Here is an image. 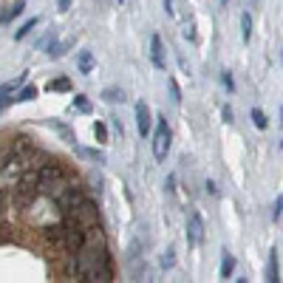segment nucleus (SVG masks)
<instances>
[{
	"mask_svg": "<svg viewBox=\"0 0 283 283\" xmlns=\"http://www.w3.org/2000/svg\"><path fill=\"white\" fill-rule=\"evenodd\" d=\"M49 91H71V80H68V77L51 80V82H49Z\"/></svg>",
	"mask_w": 283,
	"mask_h": 283,
	"instance_id": "17",
	"label": "nucleus"
},
{
	"mask_svg": "<svg viewBox=\"0 0 283 283\" xmlns=\"http://www.w3.org/2000/svg\"><path fill=\"white\" fill-rule=\"evenodd\" d=\"M51 244H54L60 252H77L82 246V229L74 227L71 221L60 224V227L51 229Z\"/></svg>",
	"mask_w": 283,
	"mask_h": 283,
	"instance_id": "3",
	"label": "nucleus"
},
{
	"mask_svg": "<svg viewBox=\"0 0 283 283\" xmlns=\"http://www.w3.org/2000/svg\"><path fill=\"white\" fill-rule=\"evenodd\" d=\"M0 209H3V204H0Z\"/></svg>",
	"mask_w": 283,
	"mask_h": 283,
	"instance_id": "31",
	"label": "nucleus"
},
{
	"mask_svg": "<svg viewBox=\"0 0 283 283\" xmlns=\"http://www.w3.org/2000/svg\"><path fill=\"white\" fill-rule=\"evenodd\" d=\"M82 198H85L82 187H77V184H71V181H68V184L60 190V196H57V207H60V213L65 216L68 209H71V207H77V204H80Z\"/></svg>",
	"mask_w": 283,
	"mask_h": 283,
	"instance_id": "6",
	"label": "nucleus"
},
{
	"mask_svg": "<svg viewBox=\"0 0 283 283\" xmlns=\"http://www.w3.org/2000/svg\"><path fill=\"white\" fill-rule=\"evenodd\" d=\"M173 264H176V249L170 246V249H167V252L161 255V266H164V269H170Z\"/></svg>",
	"mask_w": 283,
	"mask_h": 283,
	"instance_id": "22",
	"label": "nucleus"
},
{
	"mask_svg": "<svg viewBox=\"0 0 283 283\" xmlns=\"http://www.w3.org/2000/svg\"><path fill=\"white\" fill-rule=\"evenodd\" d=\"M34 97H37V88H34V85H26L23 91L14 97V102H29V99H34Z\"/></svg>",
	"mask_w": 283,
	"mask_h": 283,
	"instance_id": "19",
	"label": "nucleus"
},
{
	"mask_svg": "<svg viewBox=\"0 0 283 283\" xmlns=\"http://www.w3.org/2000/svg\"><path fill=\"white\" fill-rule=\"evenodd\" d=\"M74 255H77V258H74V275H77V280H88V283L113 280V269H111L108 249H93V246L82 244Z\"/></svg>",
	"mask_w": 283,
	"mask_h": 283,
	"instance_id": "1",
	"label": "nucleus"
},
{
	"mask_svg": "<svg viewBox=\"0 0 283 283\" xmlns=\"http://www.w3.org/2000/svg\"><path fill=\"white\" fill-rule=\"evenodd\" d=\"M82 156H88V159H93L97 164H105V153L102 150H80Z\"/></svg>",
	"mask_w": 283,
	"mask_h": 283,
	"instance_id": "24",
	"label": "nucleus"
},
{
	"mask_svg": "<svg viewBox=\"0 0 283 283\" xmlns=\"http://www.w3.org/2000/svg\"><path fill=\"white\" fill-rule=\"evenodd\" d=\"M266 280H280V269H277V249H272L269 266H266Z\"/></svg>",
	"mask_w": 283,
	"mask_h": 283,
	"instance_id": "12",
	"label": "nucleus"
},
{
	"mask_svg": "<svg viewBox=\"0 0 283 283\" xmlns=\"http://www.w3.org/2000/svg\"><path fill=\"white\" fill-rule=\"evenodd\" d=\"M136 128H139L142 136H150L153 116H150V105L148 102H136Z\"/></svg>",
	"mask_w": 283,
	"mask_h": 283,
	"instance_id": "8",
	"label": "nucleus"
},
{
	"mask_svg": "<svg viewBox=\"0 0 283 283\" xmlns=\"http://www.w3.org/2000/svg\"><path fill=\"white\" fill-rule=\"evenodd\" d=\"M150 60L156 68H164V43L159 34H153V40H150Z\"/></svg>",
	"mask_w": 283,
	"mask_h": 283,
	"instance_id": "9",
	"label": "nucleus"
},
{
	"mask_svg": "<svg viewBox=\"0 0 283 283\" xmlns=\"http://www.w3.org/2000/svg\"><path fill=\"white\" fill-rule=\"evenodd\" d=\"M221 82H224V88H227V91H232V88H235V82H232V77H229V71H221Z\"/></svg>",
	"mask_w": 283,
	"mask_h": 283,
	"instance_id": "27",
	"label": "nucleus"
},
{
	"mask_svg": "<svg viewBox=\"0 0 283 283\" xmlns=\"http://www.w3.org/2000/svg\"><path fill=\"white\" fill-rule=\"evenodd\" d=\"M51 125H54V128L60 130V133H62V139H65V142H71V145H74V142H77V136L71 133V130L65 128V125H60V122H51Z\"/></svg>",
	"mask_w": 283,
	"mask_h": 283,
	"instance_id": "23",
	"label": "nucleus"
},
{
	"mask_svg": "<svg viewBox=\"0 0 283 283\" xmlns=\"http://www.w3.org/2000/svg\"><path fill=\"white\" fill-rule=\"evenodd\" d=\"M167 88H170V99H173L176 105H179V102H181V88H179V82H176V80L170 77V80H167Z\"/></svg>",
	"mask_w": 283,
	"mask_h": 283,
	"instance_id": "21",
	"label": "nucleus"
},
{
	"mask_svg": "<svg viewBox=\"0 0 283 283\" xmlns=\"http://www.w3.org/2000/svg\"><path fill=\"white\" fill-rule=\"evenodd\" d=\"M119 3H122V0H119Z\"/></svg>",
	"mask_w": 283,
	"mask_h": 283,
	"instance_id": "32",
	"label": "nucleus"
},
{
	"mask_svg": "<svg viewBox=\"0 0 283 283\" xmlns=\"http://www.w3.org/2000/svg\"><path fill=\"white\" fill-rule=\"evenodd\" d=\"M37 23H40V17H31V20H26V23L17 29V34H14V40H23L26 34H29V31L34 29V26H37Z\"/></svg>",
	"mask_w": 283,
	"mask_h": 283,
	"instance_id": "16",
	"label": "nucleus"
},
{
	"mask_svg": "<svg viewBox=\"0 0 283 283\" xmlns=\"http://www.w3.org/2000/svg\"><path fill=\"white\" fill-rule=\"evenodd\" d=\"M71 3H74V0H57V9H60V12H68Z\"/></svg>",
	"mask_w": 283,
	"mask_h": 283,
	"instance_id": "29",
	"label": "nucleus"
},
{
	"mask_svg": "<svg viewBox=\"0 0 283 283\" xmlns=\"http://www.w3.org/2000/svg\"><path fill=\"white\" fill-rule=\"evenodd\" d=\"M232 272H235V258L224 249V252H221V277H224V280H229Z\"/></svg>",
	"mask_w": 283,
	"mask_h": 283,
	"instance_id": "10",
	"label": "nucleus"
},
{
	"mask_svg": "<svg viewBox=\"0 0 283 283\" xmlns=\"http://www.w3.org/2000/svg\"><path fill=\"white\" fill-rule=\"evenodd\" d=\"M170 142H173L170 125H167L164 116H159V125H156V133H153V156H156V161H164V156L170 153Z\"/></svg>",
	"mask_w": 283,
	"mask_h": 283,
	"instance_id": "5",
	"label": "nucleus"
},
{
	"mask_svg": "<svg viewBox=\"0 0 283 283\" xmlns=\"http://www.w3.org/2000/svg\"><path fill=\"white\" fill-rule=\"evenodd\" d=\"M74 108H77V111H82V113H88V111H91V102H88L85 97H74Z\"/></svg>",
	"mask_w": 283,
	"mask_h": 283,
	"instance_id": "25",
	"label": "nucleus"
},
{
	"mask_svg": "<svg viewBox=\"0 0 283 283\" xmlns=\"http://www.w3.org/2000/svg\"><path fill=\"white\" fill-rule=\"evenodd\" d=\"M252 122L258 125L261 130H266V128H269V119H266V113L261 111V108H252Z\"/></svg>",
	"mask_w": 283,
	"mask_h": 283,
	"instance_id": "18",
	"label": "nucleus"
},
{
	"mask_svg": "<svg viewBox=\"0 0 283 283\" xmlns=\"http://www.w3.org/2000/svg\"><path fill=\"white\" fill-rule=\"evenodd\" d=\"M187 241H190L193 246H198L204 241V221H201V216H198L196 209L187 213Z\"/></svg>",
	"mask_w": 283,
	"mask_h": 283,
	"instance_id": "7",
	"label": "nucleus"
},
{
	"mask_svg": "<svg viewBox=\"0 0 283 283\" xmlns=\"http://www.w3.org/2000/svg\"><path fill=\"white\" fill-rule=\"evenodd\" d=\"M181 34H184L187 40H196V26H193V20H187L184 29H181Z\"/></svg>",
	"mask_w": 283,
	"mask_h": 283,
	"instance_id": "26",
	"label": "nucleus"
},
{
	"mask_svg": "<svg viewBox=\"0 0 283 283\" xmlns=\"http://www.w3.org/2000/svg\"><path fill=\"white\" fill-rule=\"evenodd\" d=\"M280 209H283V198L277 196V201H275V213H272V216H275V221L280 218Z\"/></svg>",
	"mask_w": 283,
	"mask_h": 283,
	"instance_id": "30",
	"label": "nucleus"
},
{
	"mask_svg": "<svg viewBox=\"0 0 283 283\" xmlns=\"http://www.w3.org/2000/svg\"><path fill=\"white\" fill-rule=\"evenodd\" d=\"M77 68H80V74H91L93 71V54L91 51H82V54L77 57Z\"/></svg>",
	"mask_w": 283,
	"mask_h": 283,
	"instance_id": "11",
	"label": "nucleus"
},
{
	"mask_svg": "<svg viewBox=\"0 0 283 283\" xmlns=\"http://www.w3.org/2000/svg\"><path fill=\"white\" fill-rule=\"evenodd\" d=\"M65 184H68V176H65V170H62L57 161H45V164H40V170H37V193L40 196L57 198Z\"/></svg>",
	"mask_w": 283,
	"mask_h": 283,
	"instance_id": "2",
	"label": "nucleus"
},
{
	"mask_svg": "<svg viewBox=\"0 0 283 283\" xmlns=\"http://www.w3.org/2000/svg\"><path fill=\"white\" fill-rule=\"evenodd\" d=\"M65 218L71 224H74V227H80V229H88V227H93V224H99V209L93 207L91 201H85V198H82L80 204H77V207H71L65 213Z\"/></svg>",
	"mask_w": 283,
	"mask_h": 283,
	"instance_id": "4",
	"label": "nucleus"
},
{
	"mask_svg": "<svg viewBox=\"0 0 283 283\" xmlns=\"http://www.w3.org/2000/svg\"><path fill=\"white\" fill-rule=\"evenodd\" d=\"M221 116H224V122H232V119H235V113H232L229 105H224V108H221Z\"/></svg>",
	"mask_w": 283,
	"mask_h": 283,
	"instance_id": "28",
	"label": "nucleus"
},
{
	"mask_svg": "<svg viewBox=\"0 0 283 283\" xmlns=\"http://www.w3.org/2000/svg\"><path fill=\"white\" fill-rule=\"evenodd\" d=\"M93 139H97L99 145H105V142H108V128H105L102 122H93Z\"/></svg>",
	"mask_w": 283,
	"mask_h": 283,
	"instance_id": "20",
	"label": "nucleus"
},
{
	"mask_svg": "<svg viewBox=\"0 0 283 283\" xmlns=\"http://www.w3.org/2000/svg\"><path fill=\"white\" fill-rule=\"evenodd\" d=\"M26 74H29V71H26ZM26 74H20V77H17V80H14V82H6V85H0V102H6V97H9V93H12V91H14V88H17V85H20V82L26 80Z\"/></svg>",
	"mask_w": 283,
	"mask_h": 283,
	"instance_id": "15",
	"label": "nucleus"
},
{
	"mask_svg": "<svg viewBox=\"0 0 283 283\" xmlns=\"http://www.w3.org/2000/svg\"><path fill=\"white\" fill-rule=\"evenodd\" d=\"M102 99H105V102H111V105H122L125 102V93H122V88H105V91H102Z\"/></svg>",
	"mask_w": 283,
	"mask_h": 283,
	"instance_id": "13",
	"label": "nucleus"
},
{
	"mask_svg": "<svg viewBox=\"0 0 283 283\" xmlns=\"http://www.w3.org/2000/svg\"><path fill=\"white\" fill-rule=\"evenodd\" d=\"M241 37H244V43H249V37H252V17H249V12L241 14Z\"/></svg>",
	"mask_w": 283,
	"mask_h": 283,
	"instance_id": "14",
	"label": "nucleus"
}]
</instances>
